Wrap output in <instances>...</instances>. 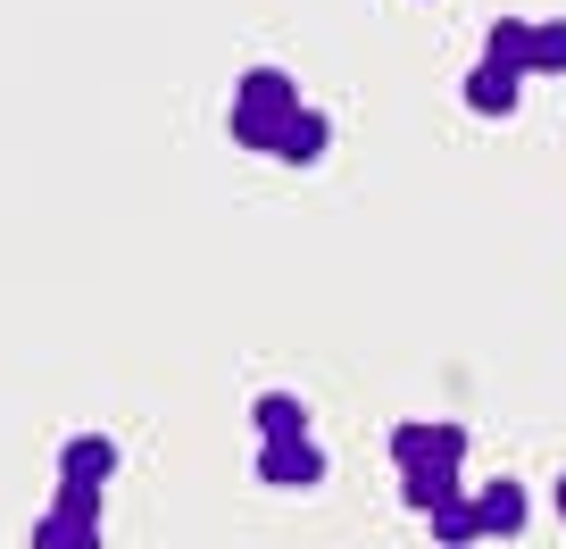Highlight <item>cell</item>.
Returning <instances> with one entry per match:
<instances>
[{"mask_svg":"<svg viewBox=\"0 0 566 549\" xmlns=\"http://www.w3.org/2000/svg\"><path fill=\"white\" fill-rule=\"evenodd\" d=\"M292 108H301L292 75H283V67H250L242 84H233V142H242V150H266V159H275V134L292 125Z\"/></svg>","mask_w":566,"mask_h":549,"instance_id":"1","label":"cell"},{"mask_svg":"<svg viewBox=\"0 0 566 549\" xmlns=\"http://www.w3.org/2000/svg\"><path fill=\"white\" fill-rule=\"evenodd\" d=\"M259 483H275V492H317V483H325V442H317V433L259 442Z\"/></svg>","mask_w":566,"mask_h":549,"instance_id":"2","label":"cell"},{"mask_svg":"<svg viewBox=\"0 0 566 549\" xmlns=\"http://www.w3.org/2000/svg\"><path fill=\"white\" fill-rule=\"evenodd\" d=\"M391 466H467V425H391Z\"/></svg>","mask_w":566,"mask_h":549,"instance_id":"3","label":"cell"},{"mask_svg":"<svg viewBox=\"0 0 566 549\" xmlns=\"http://www.w3.org/2000/svg\"><path fill=\"white\" fill-rule=\"evenodd\" d=\"M117 433H75V442H59V483H92V492H108L117 483Z\"/></svg>","mask_w":566,"mask_h":549,"instance_id":"4","label":"cell"},{"mask_svg":"<svg viewBox=\"0 0 566 549\" xmlns=\"http://www.w3.org/2000/svg\"><path fill=\"white\" fill-rule=\"evenodd\" d=\"M516 101H525V67L483 59V67L467 75V108H475V117H516Z\"/></svg>","mask_w":566,"mask_h":549,"instance_id":"5","label":"cell"},{"mask_svg":"<svg viewBox=\"0 0 566 549\" xmlns=\"http://www.w3.org/2000/svg\"><path fill=\"white\" fill-rule=\"evenodd\" d=\"M475 508H483V532H492V541H516V532L533 525V499H525V483H516V475L483 483V492H475Z\"/></svg>","mask_w":566,"mask_h":549,"instance_id":"6","label":"cell"},{"mask_svg":"<svg viewBox=\"0 0 566 549\" xmlns=\"http://www.w3.org/2000/svg\"><path fill=\"white\" fill-rule=\"evenodd\" d=\"M325 150H334V125H325V108L301 101V108H292V125L275 134V159H283V167H317Z\"/></svg>","mask_w":566,"mask_h":549,"instance_id":"7","label":"cell"},{"mask_svg":"<svg viewBox=\"0 0 566 549\" xmlns=\"http://www.w3.org/2000/svg\"><path fill=\"white\" fill-rule=\"evenodd\" d=\"M250 433H259V442H292V433H308V400H301V391H259V400H250Z\"/></svg>","mask_w":566,"mask_h":549,"instance_id":"8","label":"cell"},{"mask_svg":"<svg viewBox=\"0 0 566 549\" xmlns=\"http://www.w3.org/2000/svg\"><path fill=\"white\" fill-rule=\"evenodd\" d=\"M400 492H408V508H417V516L467 499V492H459V466H417V475H400Z\"/></svg>","mask_w":566,"mask_h":549,"instance_id":"9","label":"cell"},{"mask_svg":"<svg viewBox=\"0 0 566 549\" xmlns=\"http://www.w3.org/2000/svg\"><path fill=\"white\" fill-rule=\"evenodd\" d=\"M34 549H101V525H92V516H67V508H42Z\"/></svg>","mask_w":566,"mask_h":549,"instance_id":"10","label":"cell"},{"mask_svg":"<svg viewBox=\"0 0 566 549\" xmlns=\"http://www.w3.org/2000/svg\"><path fill=\"white\" fill-rule=\"evenodd\" d=\"M433 541H442V549L492 541V532H483V508H475V499H450V508H433Z\"/></svg>","mask_w":566,"mask_h":549,"instance_id":"11","label":"cell"},{"mask_svg":"<svg viewBox=\"0 0 566 549\" xmlns=\"http://www.w3.org/2000/svg\"><path fill=\"white\" fill-rule=\"evenodd\" d=\"M483 59H500V67H525V75H533V25H525V18H492V34H483Z\"/></svg>","mask_w":566,"mask_h":549,"instance_id":"12","label":"cell"},{"mask_svg":"<svg viewBox=\"0 0 566 549\" xmlns=\"http://www.w3.org/2000/svg\"><path fill=\"white\" fill-rule=\"evenodd\" d=\"M533 75H566V18L533 25Z\"/></svg>","mask_w":566,"mask_h":549,"instance_id":"13","label":"cell"},{"mask_svg":"<svg viewBox=\"0 0 566 549\" xmlns=\"http://www.w3.org/2000/svg\"><path fill=\"white\" fill-rule=\"evenodd\" d=\"M51 508H67V516H92V525H101V492H92V483H59V492H51Z\"/></svg>","mask_w":566,"mask_h":549,"instance_id":"14","label":"cell"},{"mask_svg":"<svg viewBox=\"0 0 566 549\" xmlns=\"http://www.w3.org/2000/svg\"><path fill=\"white\" fill-rule=\"evenodd\" d=\"M558 516H566V475H558Z\"/></svg>","mask_w":566,"mask_h":549,"instance_id":"15","label":"cell"}]
</instances>
